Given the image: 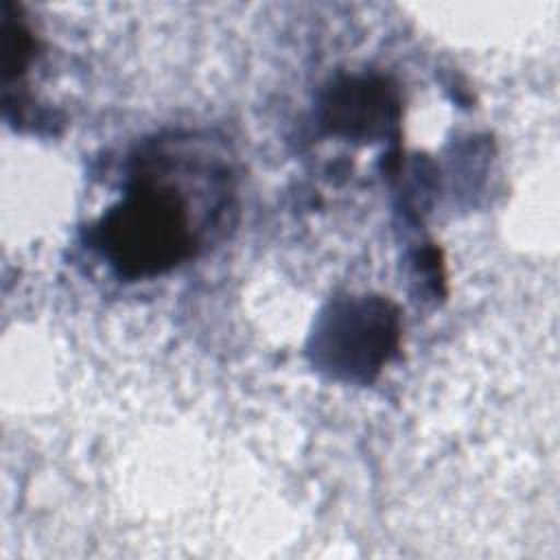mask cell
<instances>
[{
  "label": "cell",
  "instance_id": "cell-4",
  "mask_svg": "<svg viewBox=\"0 0 560 560\" xmlns=\"http://www.w3.org/2000/svg\"><path fill=\"white\" fill-rule=\"evenodd\" d=\"M33 39L31 33L13 20H2V68L7 77L20 74L31 59Z\"/></svg>",
  "mask_w": 560,
  "mask_h": 560
},
{
  "label": "cell",
  "instance_id": "cell-1",
  "mask_svg": "<svg viewBox=\"0 0 560 560\" xmlns=\"http://www.w3.org/2000/svg\"><path fill=\"white\" fill-rule=\"evenodd\" d=\"M94 245L125 278H149L184 262L195 252V232L182 192L149 175L94 225Z\"/></svg>",
  "mask_w": 560,
  "mask_h": 560
},
{
  "label": "cell",
  "instance_id": "cell-2",
  "mask_svg": "<svg viewBox=\"0 0 560 560\" xmlns=\"http://www.w3.org/2000/svg\"><path fill=\"white\" fill-rule=\"evenodd\" d=\"M398 343V315L381 298L332 306L315 332V357L346 378H370Z\"/></svg>",
  "mask_w": 560,
  "mask_h": 560
},
{
  "label": "cell",
  "instance_id": "cell-3",
  "mask_svg": "<svg viewBox=\"0 0 560 560\" xmlns=\"http://www.w3.org/2000/svg\"><path fill=\"white\" fill-rule=\"evenodd\" d=\"M396 90L381 77H343L324 96V122L332 133L374 140L398 125Z\"/></svg>",
  "mask_w": 560,
  "mask_h": 560
}]
</instances>
